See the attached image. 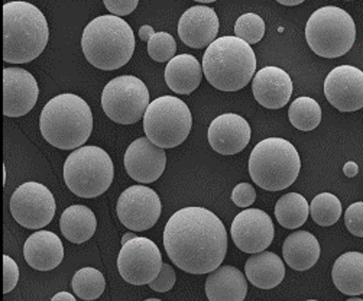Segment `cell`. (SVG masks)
Segmentation results:
<instances>
[{
	"instance_id": "1f68e13d",
	"label": "cell",
	"mask_w": 363,
	"mask_h": 301,
	"mask_svg": "<svg viewBox=\"0 0 363 301\" xmlns=\"http://www.w3.org/2000/svg\"><path fill=\"white\" fill-rule=\"evenodd\" d=\"M265 35V22L257 13H245L239 16L235 25V36L240 38L245 43L257 44Z\"/></svg>"
},
{
	"instance_id": "ac0fdd59",
	"label": "cell",
	"mask_w": 363,
	"mask_h": 301,
	"mask_svg": "<svg viewBox=\"0 0 363 301\" xmlns=\"http://www.w3.org/2000/svg\"><path fill=\"white\" fill-rule=\"evenodd\" d=\"M250 135L252 131L245 118L236 113H225L210 124L207 139L216 153L222 155H235L247 146Z\"/></svg>"
},
{
	"instance_id": "e575fe53",
	"label": "cell",
	"mask_w": 363,
	"mask_h": 301,
	"mask_svg": "<svg viewBox=\"0 0 363 301\" xmlns=\"http://www.w3.org/2000/svg\"><path fill=\"white\" fill-rule=\"evenodd\" d=\"M232 200L238 207L246 209L257 200V190L249 182L238 184L232 192Z\"/></svg>"
},
{
	"instance_id": "d6a6232c",
	"label": "cell",
	"mask_w": 363,
	"mask_h": 301,
	"mask_svg": "<svg viewBox=\"0 0 363 301\" xmlns=\"http://www.w3.org/2000/svg\"><path fill=\"white\" fill-rule=\"evenodd\" d=\"M177 44L168 32H157L148 41V54L157 62H169L175 58Z\"/></svg>"
},
{
	"instance_id": "603a6c76",
	"label": "cell",
	"mask_w": 363,
	"mask_h": 301,
	"mask_svg": "<svg viewBox=\"0 0 363 301\" xmlns=\"http://www.w3.org/2000/svg\"><path fill=\"white\" fill-rule=\"evenodd\" d=\"M203 65L191 54H179L165 68L167 86L178 94H191L201 83Z\"/></svg>"
},
{
	"instance_id": "83f0119b",
	"label": "cell",
	"mask_w": 363,
	"mask_h": 301,
	"mask_svg": "<svg viewBox=\"0 0 363 301\" xmlns=\"http://www.w3.org/2000/svg\"><path fill=\"white\" fill-rule=\"evenodd\" d=\"M310 204L298 193H288L275 204V217L285 229H298L307 221Z\"/></svg>"
},
{
	"instance_id": "6da1fadb",
	"label": "cell",
	"mask_w": 363,
	"mask_h": 301,
	"mask_svg": "<svg viewBox=\"0 0 363 301\" xmlns=\"http://www.w3.org/2000/svg\"><path fill=\"white\" fill-rule=\"evenodd\" d=\"M164 246L175 267L189 274H210L222 267L228 252L223 221L204 207H184L165 224Z\"/></svg>"
},
{
	"instance_id": "f35d334b",
	"label": "cell",
	"mask_w": 363,
	"mask_h": 301,
	"mask_svg": "<svg viewBox=\"0 0 363 301\" xmlns=\"http://www.w3.org/2000/svg\"><path fill=\"white\" fill-rule=\"evenodd\" d=\"M155 33H157V32H155L154 28L150 26V25H143V26H140V29H139V38H140V41H147V43H148Z\"/></svg>"
},
{
	"instance_id": "5b68a950",
	"label": "cell",
	"mask_w": 363,
	"mask_h": 301,
	"mask_svg": "<svg viewBox=\"0 0 363 301\" xmlns=\"http://www.w3.org/2000/svg\"><path fill=\"white\" fill-rule=\"evenodd\" d=\"M82 48L91 65L104 71H115L132 58L135 35L122 18L103 15L93 19L83 31Z\"/></svg>"
},
{
	"instance_id": "52a82bcc",
	"label": "cell",
	"mask_w": 363,
	"mask_h": 301,
	"mask_svg": "<svg viewBox=\"0 0 363 301\" xmlns=\"http://www.w3.org/2000/svg\"><path fill=\"white\" fill-rule=\"evenodd\" d=\"M113 177V161L100 146H82L72 150L64 163V181L82 199H94L106 193Z\"/></svg>"
},
{
	"instance_id": "ffe728a7",
	"label": "cell",
	"mask_w": 363,
	"mask_h": 301,
	"mask_svg": "<svg viewBox=\"0 0 363 301\" xmlns=\"http://www.w3.org/2000/svg\"><path fill=\"white\" fill-rule=\"evenodd\" d=\"M252 93L257 102L267 109H281L288 104L293 94L289 74L279 67H265L252 80Z\"/></svg>"
},
{
	"instance_id": "cb8c5ba5",
	"label": "cell",
	"mask_w": 363,
	"mask_h": 301,
	"mask_svg": "<svg viewBox=\"0 0 363 301\" xmlns=\"http://www.w3.org/2000/svg\"><path fill=\"white\" fill-rule=\"evenodd\" d=\"M246 278L261 290H271L278 287L285 277V266L279 255L264 251L252 255L246 261Z\"/></svg>"
},
{
	"instance_id": "d590c367",
	"label": "cell",
	"mask_w": 363,
	"mask_h": 301,
	"mask_svg": "<svg viewBox=\"0 0 363 301\" xmlns=\"http://www.w3.org/2000/svg\"><path fill=\"white\" fill-rule=\"evenodd\" d=\"M175 280H177V275L174 268L169 266V263H164L160 275L150 284V288L157 292H167L172 290V287L175 285Z\"/></svg>"
},
{
	"instance_id": "8fae6325",
	"label": "cell",
	"mask_w": 363,
	"mask_h": 301,
	"mask_svg": "<svg viewBox=\"0 0 363 301\" xmlns=\"http://www.w3.org/2000/svg\"><path fill=\"white\" fill-rule=\"evenodd\" d=\"M11 214L26 229H43L55 216V199L48 187L29 181L19 185L11 197Z\"/></svg>"
},
{
	"instance_id": "3957f363",
	"label": "cell",
	"mask_w": 363,
	"mask_h": 301,
	"mask_svg": "<svg viewBox=\"0 0 363 301\" xmlns=\"http://www.w3.org/2000/svg\"><path fill=\"white\" fill-rule=\"evenodd\" d=\"M207 82L222 92L246 87L257 72V55L252 47L235 35L217 38L203 55Z\"/></svg>"
},
{
	"instance_id": "5bb4252c",
	"label": "cell",
	"mask_w": 363,
	"mask_h": 301,
	"mask_svg": "<svg viewBox=\"0 0 363 301\" xmlns=\"http://www.w3.org/2000/svg\"><path fill=\"white\" fill-rule=\"evenodd\" d=\"M274 223L268 213L259 209H245L230 228L233 243L246 253H261L274 241Z\"/></svg>"
},
{
	"instance_id": "7c38bea8",
	"label": "cell",
	"mask_w": 363,
	"mask_h": 301,
	"mask_svg": "<svg viewBox=\"0 0 363 301\" xmlns=\"http://www.w3.org/2000/svg\"><path fill=\"white\" fill-rule=\"evenodd\" d=\"M162 255L148 238L136 236L125 243L118 256V270L122 278L132 285L151 284L161 273Z\"/></svg>"
},
{
	"instance_id": "f546056e",
	"label": "cell",
	"mask_w": 363,
	"mask_h": 301,
	"mask_svg": "<svg viewBox=\"0 0 363 301\" xmlns=\"http://www.w3.org/2000/svg\"><path fill=\"white\" fill-rule=\"evenodd\" d=\"M71 287L74 294L82 300L93 301L104 292L106 278L99 270L93 267H84L72 277Z\"/></svg>"
},
{
	"instance_id": "8d00e7d4",
	"label": "cell",
	"mask_w": 363,
	"mask_h": 301,
	"mask_svg": "<svg viewBox=\"0 0 363 301\" xmlns=\"http://www.w3.org/2000/svg\"><path fill=\"white\" fill-rule=\"evenodd\" d=\"M19 281V268L16 262L9 256L4 255V292H11Z\"/></svg>"
},
{
	"instance_id": "74e56055",
	"label": "cell",
	"mask_w": 363,
	"mask_h": 301,
	"mask_svg": "<svg viewBox=\"0 0 363 301\" xmlns=\"http://www.w3.org/2000/svg\"><path fill=\"white\" fill-rule=\"evenodd\" d=\"M138 0H104V6L113 16H126L138 8Z\"/></svg>"
},
{
	"instance_id": "30bf717a",
	"label": "cell",
	"mask_w": 363,
	"mask_h": 301,
	"mask_svg": "<svg viewBox=\"0 0 363 301\" xmlns=\"http://www.w3.org/2000/svg\"><path fill=\"white\" fill-rule=\"evenodd\" d=\"M150 92L135 75H121L108 82L101 93L106 116L119 125H133L145 118L150 106Z\"/></svg>"
},
{
	"instance_id": "ee69618b",
	"label": "cell",
	"mask_w": 363,
	"mask_h": 301,
	"mask_svg": "<svg viewBox=\"0 0 363 301\" xmlns=\"http://www.w3.org/2000/svg\"><path fill=\"white\" fill-rule=\"evenodd\" d=\"M346 301H363L362 298H349V300H346Z\"/></svg>"
},
{
	"instance_id": "4fadbf2b",
	"label": "cell",
	"mask_w": 363,
	"mask_h": 301,
	"mask_svg": "<svg viewBox=\"0 0 363 301\" xmlns=\"http://www.w3.org/2000/svg\"><path fill=\"white\" fill-rule=\"evenodd\" d=\"M162 212L160 196L147 185H130L121 195L116 213L129 231H148L158 221Z\"/></svg>"
},
{
	"instance_id": "8992f818",
	"label": "cell",
	"mask_w": 363,
	"mask_h": 301,
	"mask_svg": "<svg viewBox=\"0 0 363 301\" xmlns=\"http://www.w3.org/2000/svg\"><path fill=\"white\" fill-rule=\"evenodd\" d=\"M301 160L296 146L282 138H268L252 149L249 174L257 185L268 192L285 190L297 180Z\"/></svg>"
},
{
	"instance_id": "9c48e42d",
	"label": "cell",
	"mask_w": 363,
	"mask_h": 301,
	"mask_svg": "<svg viewBox=\"0 0 363 301\" xmlns=\"http://www.w3.org/2000/svg\"><path fill=\"white\" fill-rule=\"evenodd\" d=\"M193 118L190 107L175 96L155 99L143 118V131L147 138L162 149L183 143L191 131Z\"/></svg>"
},
{
	"instance_id": "ab89813d",
	"label": "cell",
	"mask_w": 363,
	"mask_h": 301,
	"mask_svg": "<svg viewBox=\"0 0 363 301\" xmlns=\"http://www.w3.org/2000/svg\"><path fill=\"white\" fill-rule=\"evenodd\" d=\"M343 173H345V175H346V177H349V178L356 177V175L359 174V165H357L356 163H353V161H349V163H346V164H345V167H343Z\"/></svg>"
},
{
	"instance_id": "4316f807",
	"label": "cell",
	"mask_w": 363,
	"mask_h": 301,
	"mask_svg": "<svg viewBox=\"0 0 363 301\" xmlns=\"http://www.w3.org/2000/svg\"><path fill=\"white\" fill-rule=\"evenodd\" d=\"M60 229L64 238L72 243L87 242L97 229V220L91 209L82 204L69 206L64 210Z\"/></svg>"
},
{
	"instance_id": "44dd1931",
	"label": "cell",
	"mask_w": 363,
	"mask_h": 301,
	"mask_svg": "<svg viewBox=\"0 0 363 301\" xmlns=\"http://www.w3.org/2000/svg\"><path fill=\"white\" fill-rule=\"evenodd\" d=\"M23 256L29 267L38 271H51L60 267L64 259L61 239L48 231L32 234L23 245Z\"/></svg>"
},
{
	"instance_id": "b9f144b4",
	"label": "cell",
	"mask_w": 363,
	"mask_h": 301,
	"mask_svg": "<svg viewBox=\"0 0 363 301\" xmlns=\"http://www.w3.org/2000/svg\"><path fill=\"white\" fill-rule=\"evenodd\" d=\"M304 2V0H296V2H284V0H278L279 5H285V6H297V5H301Z\"/></svg>"
},
{
	"instance_id": "ba28073f",
	"label": "cell",
	"mask_w": 363,
	"mask_h": 301,
	"mask_svg": "<svg viewBox=\"0 0 363 301\" xmlns=\"http://www.w3.org/2000/svg\"><path fill=\"white\" fill-rule=\"evenodd\" d=\"M306 40L318 57L339 58L354 44V21L349 12L337 6L320 8L307 21Z\"/></svg>"
},
{
	"instance_id": "9a60e30c",
	"label": "cell",
	"mask_w": 363,
	"mask_h": 301,
	"mask_svg": "<svg viewBox=\"0 0 363 301\" xmlns=\"http://www.w3.org/2000/svg\"><path fill=\"white\" fill-rule=\"evenodd\" d=\"M324 96L340 111L363 107V71L353 65L333 68L324 82Z\"/></svg>"
},
{
	"instance_id": "bcb514c9",
	"label": "cell",
	"mask_w": 363,
	"mask_h": 301,
	"mask_svg": "<svg viewBox=\"0 0 363 301\" xmlns=\"http://www.w3.org/2000/svg\"><path fill=\"white\" fill-rule=\"evenodd\" d=\"M307 301H317V300H307Z\"/></svg>"
},
{
	"instance_id": "d6986e66",
	"label": "cell",
	"mask_w": 363,
	"mask_h": 301,
	"mask_svg": "<svg viewBox=\"0 0 363 301\" xmlns=\"http://www.w3.org/2000/svg\"><path fill=\"white\" fill-rule=\"evenodd\" d=\"M219 33V18L216 11L203 5L193 6L178 22V35L187 47L194 50L208 48Z\"/></svg>"
},
{
	"instance_id": "f6af8a7d",
	"label": "cell",
	"mask_w": 363,
	"mask_h": 301,
	"mask_svg": "<svg viewBox=\"0 0 363 301\" xmlns=\"http://www.w3.org/2000/svg\"><path fill=\"white\" fill-rule=\"evenodd\" d=\"M145 301H162V300H160V298H148V300H145Z\"/></svg>"
},
{
	"instance_id": "2e32d148",
	"label": "cell",
	"mask_w": 363,
	"mask_h": 301,
	"mask_svg": "<svg viewBox=\"0 0 363 301\" xmlns=\"http://www.w3.org/2000/svg\"><path fill=\"white\" fill-rule=\"evenodd\" d=\"M40 87L33 75L23 68H4V115L21 118L38 100Z\"/></svg>"
},
{
	"instance_id": "836d02e7",
	"label": "cell",
	"mask_w": 363,
	"mask_h": 301,
	"mask_svg": "<svg viewBox=\"0 0 363 301\" xmlns=\"http://www.w3.org/2000/svg\"><path fill=\"white\" fill-rule=\"evenodd\" d=\"M345 224L353 236L363 238V202L353 203L346 209Z\"/></svg>"
},
{
	"instance_id": "7bdbcfd3",
	"label": "cell",
	"mask_w": 363,
	"mask_h": 301,
	"mask_svg": "<svg viewBox=\"0 0 363 301\" xmlns=\"http://www.w3.org/2000/svg\"><path fill=\"white\" fill-rule=\"evenodd\" d=\"M135 238H136V235H135L133 232H129V234H126V235L122 238V245L128 243L129 241H132V239H135Z\"/></svg>"
},
{
	"instance_id": "277c9868",
	"label": "cell",
	"mask_w": 363,
	"mask_h": 301,
	"mask_svg": "<svg viewBox=\"0 0 363 301\" xmlns=\"http://www.w3.org/2000/svg\"><path fill=\"white\" fill-rule=\"evenodd\" d=\"M40 128L44 139L52 146L76 150L91 135L93 113L80 96L62 93L44 106Z\"/></svg>"
},
{
	"instance_id": "484cf974",
	"label": "cell",
	"mask_w": 363,
	"mask_h": 301,
	"mask_svg": "<svg viewBox=\"0 0 363 301\" xmlns=\"http://www.w3.org/2000/svg\"><path fill=\"white\" fill-rule=\"evenodd\" d=\"M336 288L346 295L363 294V253L346 252L340 255L332 270Z\"/></svg>"
},
{
	"instance_id": "7a4b0ae2",
	"label": "cell",
	"mask_w": 363,
	"mask_h": 301,
	"mask_svg": "<svg viewBox=\"0 0 363 301\" xmlns=\"http://www.w3.org/2000/svg\"><path fill=\"white\" fill-rule=\"evenodd\" d=\"M50 40L44 13L32 4L15 0L4 5V61L26 64L38 58Z\"/></svg>"
},
{
	"instance_id": "4dcf8cb0",
	"label": "cell",
	"mask_w": 363,
	"mask_h": 301,
	"mask_svg": "<svg viewBox=\"0 0 363 301\" xmlns=\"http://www.w3.org/2000/svg\"><path fill=\"white\" fill-rule=\"evenodd\" d=\"M310 213L313 220L318 226H328L335 224L342 216V203L340 200L332 193H321L313 199L310 203Z\"/></svg>"
},
{
	"instance_id": "7402d4cb",
	"label": "cell",
	"mask_w": 363,
	"mask_h": 301,
	"mask_svg": "<svg viewBox=\"0 0 363 301\" xmlns=\"http://www.w3.org/2000/svg\"><path fill=\"white\" fill-rule=\"evenodd\" d=\"M208 301H245L247 283L242 271L232 266L219 267L206 280Z\"/></svg>"
},
{
	"instance_id": "60d3db41",
	"label": "cell",
	"mask_w": 363,
	"mask_h": 301,
	"mask_svg": "<svg viewBox=\"0 0 363 301\" xmlns=\"http://www.w3.org/2000/svg\"><path fill=\"white\" fill-rule=\"evenodd\" d=\"M51 301H76V297L72 295L71 292H67V291H61V292H57Z\"/></svg>"
},
{
	"instance_id": "f1b7e54d",
	"label": "cell",
	"mask_w": 363,
	"mask_h": 301,
	"mask_svg": "<svg viewBox=\"0 0 363 301\" xmlns=\"http://www.w3.org/2000/svg\"><path fill=\"white\" fill-rule=\"evenodd\" d=\"M289 122L303 132L315 129L321 122V107L311 97H298L288 109Z\"/></svg>"
},
{
	"instance_id": "e0dca14e",
	"label": "cell",
	"mask_w": 363,
	"mask_h": 301,
	"mask_svg": "<svg viewBox=\"0 0 363 301\" xmlns=\"http://www.w3.org/2000/svg\"><path fill=\"white\" fill-rule=\"evenodd\" d=\"M123 163L130 178L142 184H150L164 174L167 154L148 138H139L126 149Z\"/></svg>"
},
{
	"instance_id": "d4e9b609",
	"label": "cell",
	"mask_w": 363,
	"mask_h": 301,
	"mask_svg": "<svg viewBox=\"0 0 363 301\" xmlns=\"http://www.w3.org/2000/svg\"><path fill=\"white\" fill-rule=\"evenodd\" d=\"M320 252L317 238L306 231L293 232L282 245L285 262L296 271H307L314 267L320 258Z\"/></svg>"
}]
</instances>
